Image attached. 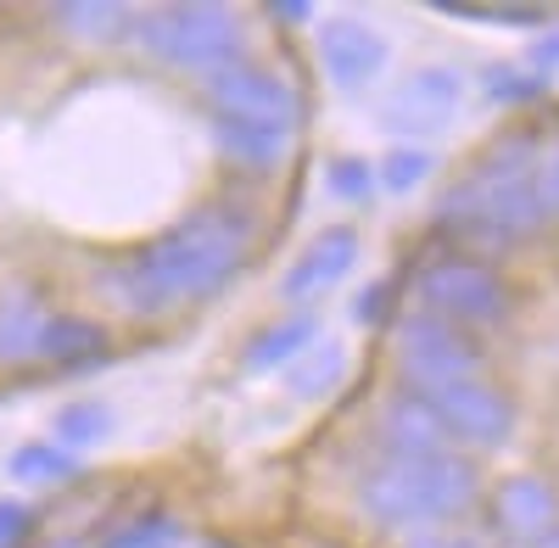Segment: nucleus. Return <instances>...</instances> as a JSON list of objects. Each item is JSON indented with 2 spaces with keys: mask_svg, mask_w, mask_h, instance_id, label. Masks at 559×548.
Listing matches in <instances>:
<instances>
[{
  "mask_svg": "<svg viewBox=\"0 0 559 548\" xmlns=\"http://www.w3.org/2000/svg\"><path fill=\"white\" fill-rule=\"evenodd\" d=\"M263 247V213L252 196H207L146 247L123 258H102L90 269L96 297L123 325H163L174 313L207 308L236 286V274Z\"/></svg>",
  "mask_w": 559,
  "mask_h": 548,
  "instance_id": "nucleus-1",
  "label": "nucleus"
},
{
  "mask_svg": "<svg viewBox=\"0 0 559 548\" xmlns=\"http://www.w3.org/2000/svg\"><path fill=\"white\" fill-rule=\"evenodd\" d=\"M207 146L218 152L224 168H236L247 179H274L292 163L297 134H280L263 123H236V118H207Z\"/></svg>",
  "mask_w": 559,
  "mask_h": 548,
  "instance_id": "nucleus-15",
  "label": "nucleus"
},
{
  "mask_svg": "<svg viewBox=\"0 0 559 548\" xmlns=\"http://www.w3.org/2000/svg\"><path fill=\"white\" fill-rule=\"evenodd\" d=\"M129 45H140L146 62L202 84L247 57V17L218 0H207V7H140Z\"/></svg>",
  "mask_w": 559,
  "mask_h": 548,
  "instance_id": "nucleus-5",
  "label": "nucleus"
},
{
  "mask_svg": "<svg viewBox=\"0 0 559 548\" xmlns=\"http://www.w3.org/2000/svg\"><path fill=\"white\" fill-rule=\"evenodd\" d=\"M118 358V336L107 319L96 313H51V325H45L39 336V370L45 376H96L107 370V364Z\"/></svg>",
  "mask_w": 559,
  "mask_h": 548,
  "instance_id": "nucleus-14",
  "label": "nucleus"
},
{
  "mask_svg": "<svg viewBox=\"0 0 559 548\" xmlns=\"http://www.w3.org/2000/svg\"><path fill=\"white\" fill-rule=\"evenodd\" d=\"M442 17H459V23H492V28H554V17L543 7H464V0H437Z\"/></svg>",
  "mask_w": 559,
  "mask_h": 548,
  "instance_id": "nucleus-26",
  "label": "nucleus"
},
{
  "mask_svg": "<svg viewBox=\"0 0 559 548\" xmlns=\"http://www.w3.org/2000/svg\"><path fill=\"white\" fill-rule=\"evenodd\" d=\"M403 548H492V537L481 526H426V532H408Z\"/></svg>",
  "mask_w": 559,
  "mask_h": 548,
  "instance_id": "nucleus-30",
  "label": "nucleus"
},
{
  "mask_svg": "<svg viewBox=\"0 0 559 548\" xmlns=\"http://www.w3.org/2000/svg\"><path fill=\"white\" fill-rule=\"evenodd\" d=\"M481 532L492 548H537L548 532H559V487L532 470L492 481L481 498Z\"/></svg>",
  "mask_w": 559,
  "mask_h": 548,
  "instance_id": "nucleus-10",
  "label": "nucleus"
},
{
  "mask_svg": "<svg viewBox=\"0 0 559 548\" xmlns=\"http://www.w3.org/2000/svg\"><path fill=\"white\" fill-rule=\"evenodd\" d=\"M431 174H437V152H431V146H392V152H381V163H376V191L408 196V191L426 186Z\"/></svg>",
  "mask_w": 559,
  "mask_h": 548,
  "instance_id": "nucleus-25",
  "label": "nucleus"
},
{
  "mask_svg": "<svg viewBox=\"0 0 559 548\" xmlns=\"http://www.w3.org/2000/svg\"><path fill=\"white\" fill-rule=\"evenodd\" d=\"M313 62H319L324 84H336L342 96H364V90L386 73L392 45L364 17H324L313 28Z\"/></svg>",
  "mask_w": 559,
  "mask_h": 548,
  "instance_id": "nucleus-11",
  "label": "nucleus"
},
{
  "mask_svg": "<svg viewBox=\"0 0 559 548\" xmlns=\"http://www.w3.org/2000/svg\"><path fill=\"white\" fill-rule=\"evenodd\" d=\"M543 152H548V129L543 123H526V118H515V123H498L487 141L476 146V157L471 163H481V168H492V174H515V179H537V168H543Z\"/></svg>",
  "mask_w": 559,
  "mask_h": 548,
  "instance_id": "nucleus-21",
  "label": "nucleus"
},
{
  "mask_svg": "<svg viewBox=\"0 0 559 548\" xmlns=\"http://www.w3.org/2000/svg\"><path fill=\"white\" fill-rule=\"evenodd\" d=\"M7 476L23 481V487H79L84 481V460L68 448H57L51 437H34V442H17L7 453Z\"/></svg>",
  "mask_w": 559,
  "mask_h": 548,
  "instance_id": "nucleus-22",
  "label": "nucleus"
},
{
  "mask_svg": "<svg viewBox=\"0 0 559 548\" xmlns=\"http://www.w3.org/2000/svg\"><path fill=\"white\" fill-rule=\"evenodd\" d=\"M39 537V510L23 498H0V548H34Z\"/></svg>",
  "mask_w": 559,
  "mask_h": 548,
  "instance_id": "nucleus-29",
  "label": "nucleus"
},
{
  "mask_svg": "<svg viewBox=\"0 0 559 548\" xmlns=\"http://www.w3.org/2000/svg\"><path fill=\"white\" fill-rule=\"evenodd\" d=\"M202 102H207V118H236V123H263V129H280V134H302L308 118H313V102L302 79L280 73L274 62H258V57H241L229 62L224 73L202 79Z\"/></svg>",
  "mask_w": 559,
  "mask_h": 548,
  "instance_id": "nucleus-7",
  "label": "nucleus"
},
{
  "mask_svg": "<svg viewBox=\"0 0 559 548\" xmlns=\"http://www.w3.org/2000/svg\"><path fill=\"white\" fill-rule=\"evenodd\" d=\"M358 258H364V241H358L353 224H324V230L286 263V274H280V302L313 308V297L336 291L358 269Z\"/></svg>",
  "mask_w": 559,
  "mask_h": 548,
  "instance_id": "nucleus-12",
  "label": "nucleus"
},
{
  "mask_svg": "<svg viewBox=\"0 0 559 548\" xmlns=\"http://www.w3.org/2000/svg\"><path fill=\"white\" fill-rule=\"evenodd\" d=\"M481 465L464 453L437 460H369L353 476V510L376 532H426V526H464L481 510Z\"/></svg>",
  "mask_w": 559,
  "mask_h": 548,
  "instance_id": "nucleus-3",
  "label": "nucleus"
},
{
  "mask_svg": "<svg viewBox=\"0 0 559 548\" xmlns=\"http://www.w3.org/2000/svg\"><path fill=\"white\" fill-rule=\"evenodd\" d=\"M459 107H464V73L448 62H426L376 102V129L392 134L397 146H426L459 123Z\"/></svg>",
  "mask_w": 559,
  "mask_h": 548,
  "instance_id": "nucleus-9",
  "label": "nucleus"
},
{
  "mask_svg": "<svg viewBox=\"0 0 559 548\" xmlns=\"http://www.w3.org/2000/svg\"><path fill=\"white\" fill-rule=\"evenodd\" d=\"M386 331H392V376L403 392H442L453 381H481L492 370V347L437 313L397 308Z\"/></svg>",
  "mask_w": 559,
  "mask_h": 548,
  "instance_id": "nucleus-6",
  "label": "nucleus"
},
{
  "mask_svg": "<svg viewBox=\"0 0 559 548\" xmlns=\"http://www.w3.org/2000/svg\"><path fill=\"white\" fill-rule=\"evenodd\" d=\"M481 96L503 112H532L554 96V79L526 68V62H487L481 68Z\"/></svg>",
  "mask_w": 559,
  "mask_h": 548,
  "instance_id": "nucleus-24",
  "label": "nucleus"
},
{
  "mask_svg": "<svg viewBox=\"0 0 559 548\" xmlns=\"http://www.w3.org/2000/svg\"><path fill=\"white\" fill-rule=\"evenodd\" d=\"M397 302H403V269L386 274V281H369V286L358 291V302H353V325H364V331H386L392 319H397Z\"/></svg>",
  "mask_w": 559,
  "mask_h": 548,
  "instance_id": "nucleus-28",
  "label": "nucleus"
},
{
  "mask_svg": "<svg viewBox=\"0 0 559 548\" xmlns=\"http://www.w3.org/2000/svg\"><path fill=\"white\" fill-rule=\"evenodd\" d=\"M34 548H84V537H68V532H62V537H39Z\"/></svg>",
  "mask_w": 559,
  "mask_h": 548,
  "instance_id": "nucleus-34",
  "label": "nucleus"
},
{
  "mask_svg": "<svg viewBox=\"0 0 559 548\" xmlns=\"http://www.w3.org/2000/svg\"><path fill=\"white\" fill-rule=\"evenodd\" d=\"M51 302H45V286L34 281H12L0 291V370H28L39 358V336L51 325Z\"/></svg>",
  "mask_w": 559,
  "mask_h": 548,
  "instance_id": "nucleus-16",
  "label": "nucleus"
},
{
  "mask_svg": "<svg viewBox=\"0 0 559 548\" xmlns=\"http://www.w3.org/2000/svg\"><path fill=\"white\" fill-rule=\"evenodd\" d=\"M197 548H247V543H236V537H224V532H202V537H197Z\"/></svg>",
  "mask_w": 559,
  "mask_h": 548,
  "instance_id": "nucleus-33",
  "label": "nucleus"
},
{
  "mask_svg": "<svg viewBox=\"0 0 559 548\" xmlns=\"http://www.w3.org/2000/svg\"><path fill=\"white\" fill-rule=\"evenodd\" d=\"M537 548H559V532H548V537H543V543H537Z\"/></svg>",
  "mask_w": 559,
  "mask_h": 548,
  "instance_id": "nucleus-35",
  "label": "nucleus"
},
{
  "mask_svg": "<svg viewBox=\"0 0 559 548\" xmlns=\"http://www.w3.org/2000/svg\"><path fill=\"white\" fill-rule=\"evenodd\" d=\"M403 291L419 313H437V319H448V325L471 331V336L503 331L521 308L515 281H509L498 263L442 252V247H426L419 258L403 263Z\"/></svg>",
  "mask_w": 559,
  "mask_h": 548,
  "instance_id": "nucleus-4",
  "label": "nucleus"
},
{
  "mask_svg": "<svg viewBox=\"0 0 559 548\" xmlns=\"http://www.w3.org/2000/svg\"><path fill=\"white\" fill-rule=\"evenodd\" d=\"M319 336H324V331H319V313H313V308H286L280 319H269V325H258V331L247 336L236 370H241V376H280V370H286V364H292L308 342H319Z\"/></svg>",
  "mask_w": 559,
  "mask_h": 548,
  "instance_id": "nucleus-17",
  "label": "nucleus"
},
{
  "mask_svg": "<svg viewBox=\"0 0 559 548\" xmlns=\"http://www.w3.org/2000/svg\"><path fill=\"white\" fill-rule=\"evenodd\" d=\"M134 17H140V7H112V0H68V7H51V23L73 45H129Z\"/></svg>",
  "mask_w": 559,
  "mask_h": 548,
  "instance_id": "nucleus-20",
  "label": "nucleus"
},
{
  "mask_svg": "<svg viewBox=\"0 0 559 548\" xmlns=\"http://www.w3.org/2000/svg\"><path fill=\"white\" fill-rule=\"evenodd\" d=\"M112 431H118V408L107 397H68L57 415H51V442L68 448V453H79V460H84L90 448H102Z\"/></svg>",
  "mask_w": 559,
  "mask_h": 548,
  "instance_id": "nucleus-23",
  "label": "nucleus"
},
{
  "mask_svg": "<svg viewBox=\"0 0 559 548\" xmlns=\"http://www.w3.org/2000/svg\"><path fill=\"white\" fill-rule=\"evenodd\" d=\"M431 408H437V420L453 442V453H464V460H492V453H503L509 442H515L521 431V403L509 397L492 376L481 381H453L442 392H419Z\"/></svg>",
  "mask_w": 559,
  "mask_h": 548,
  "instance_id": "nucleus-8",
  "label": "nucleus"
},
{
  "mask_svg": "<svg viewBox=\"0 0 559 548\" xmlns=\"http://www.w3.org/2000/svg\"><path fill=\"white\" fill-rule=\"evenodd\" d=\"M185 543H191V526H185L168 504H140L129 515L102 521L90 548H185Z\"/></svg>",
  "mask_w": 559,
  "mask_h": 548,
  "instance_id": "nucleus-18",
  "label": "nucleus"
},
{
  "mask_svg": "<svg viewBox=\"0 0 559 548\" xmlns=\"http://www.w3.org/2000/svg\"><path fill=\"white\" fill-rule=\"evenodd\" d=\"M324 191H331V202H342V207H364L369 196H376V163L331 157L324 163Z\"/></svg>",
  "mask_w": 559,
  "mask_h": 548,
  "instance_id": "nucleus-27",
  "label": "nucleus"
},
{
  "mask_svg": "<svg viewBox=\"0 0 559 548\" xmlns=\"http://www.w3.org/2000/svg\"><path fill=\"white\" fill-rule=\"evenodd\" d=\"M554 230L543 202H537V179H515V174H492L481 163H464L431 202L426 218V241L442 252H464L498 263L515 258L526 247H537Z\"/></svg>",
  "mask_w": 559,
  "mask_h": 548,
  "instance_id": "nucleus-2",
  "label": "nucleus"
},
{
  "mask_svg": "<svg viewBox=\"0 0 559 548\" xmlns=\"http://www.w3.org/2000/svg\"><path fill=\"white\" fill-rule=\"evenodd\" d=\"M269 17H274V23H292V28H302V23H313V7H308V0H274Z\"/></svg>",
  "mask_w": 559,
  "mask_h": 548,
  "instance_id": "nucleus-32",
  "label": "nucleus"
},
{
  "mask_svg": "<svg viewBox=\"0 0 559 548\" xmlns=\"http://www.w3.org/2000/svg\"><path fill=\"white\" fill-rule=\"evenodd\" d=\"M537 202H543L548 224H559V134H548V152L537 168Z\"/></svg>",
  "mask_w": 559,
  "mask_h": 548,
  "instance_id": "nucleus-31",
  "label": "nucleus"
},
{
  "mask_svg": "<svg viewBox=\"0 0 559 548\" xmlns=\"http://www.w3.org/2000/svg\"><path fill=\"white\" fill-rule=\"evenodd\" d=\"M347 342L342 336H319V342H308L286 370H280V381H286V392L292 397H302V403H319V397H331V392H342V381H347Z\"/></svg>",
  "mask_w": 559,
  "mask_h": 548,
  "instance_id": "nucleus-19",
  "label": "nucleus"
},
{
  "mask_svg": "<svg viewBox=\"0 0 559 548\" xmlns=\"http://www.w3.org/2000/svg\"><path fill=\"white\" fill-rule=\"evenodd\" d=\"M369 448H376V460H437V453H453L437 408L419 392H403V386L381 397Z\"/></svg>",
  "mask_w": 559,
  "mask_h": 548,
  "instance_id": "nucleus-13",
  "label": "nucleus"
}]
</instances>
